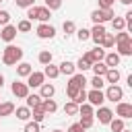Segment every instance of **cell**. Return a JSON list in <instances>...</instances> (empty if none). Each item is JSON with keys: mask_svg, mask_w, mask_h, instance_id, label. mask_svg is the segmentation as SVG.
<instances>
[{"mask_svg": "<svg viewBox=\"0 0 132 132\" xmlns=\"http://www.w3.org/2000/svg\"><path fill=\"white\" fill-rule=\"evenodd\" d=\"M21 58H23V50H21V47H16V45H8V47H4L2 62H4L6 66H14Z\"/></svg>", "mask_w": 132, "mask_h": 132, "instance_id": "1", "label": "cell"}, {"mask_svg": "<svg viewBox=\"0 0 132 132\" xmlns=\"http://www.w3.org/2000/svg\"><path fill=\"white\" fill-rule=\"evenodd\" d=\"M91 19H93L95 25H101V23L113 19V10H111V8H97V10L91 12Z\"/></svg>", "mask_w": 132, "mask_h": 132, "instance_id": "2", "label": "cell"}, {"mask_svg": "<svg viewBox=\"0 0 132 132\" xmlns=\"http://www.w3.org/2000/svg\"><path fill=\"white\" fill-rule=\"evenodd\" d=\"M103 95H105V99H109V101H118V103H120V99L124 97V91H122L118 85H111Z\"/></svg>", "mask_w": 132, "mask_h": 132, "instance_id": "3", "label": "cell"}, {"mask_svg": "<svg viewBox=\"0 0 132 132\" xmlns=\"http://www.w3.org/2000/svg\"><path fill=\"white\" fill-rule=\"evenodd\" d=\"M37 35H39L41 39H52V37L56 35V29H54L52 25H47V23H41V25L37 27Z\"/></svg>", "mask_w": 132, "mask_h": 132, "instance_id": "4", "label": "cell"}, {"mask_svg": "<svg viewBox=\"0 0 132 132\" xmlns=\"http://www.w3.org/2000/svg\"><path fill=\"white\" fill-rule=\"evenodd\" d=\"M10 89H12V93H14L19 99H25V97L29 95V87H27V82H19V80H14Z\"/></svg>", "mask_w": 132, "mask_h": 132, "instance_id": "5", "label": "cell"}, {"mask_svg": "<svg viewBox=\"0 0 132 132\" xmlns=\"http://www.w3.org/2000/svg\"><path fill=\"white\" fill-rule=\"evenodd\" d=\"M87 99H89V103H91V105H97V107H101V103L105 101V95H103L101 91L93 89L91 93H87Z\"/></svg>", "mask_w": 132, "mask_h": 132, "instance_id": "6", "label": "cell"}, {"mask_svg": "<svg viewBox=\"0 0 132 132\" xmlns=\"http://www.w3.org/2000/svg\"><path fill=\"white\" fill-rule=\"evenodd\" d=\"M85 82H87V78H85V74L80 72V74H72V76H70L68 87H74L76 91H82V89H85Z\"/></svg>", "mask_w": 132, "mask_h": 132, "instance_id": "7", "label": "cell"}, {"mask_svg": "<svg viewBox=\"0 0 132 132\" xmlns=\"http://www.w3.org/2000/svg\"><path fill=\"white\" fill-rule=\"evenodd\" d=\"M116 113L120 116V120H126V118H132V105L130 103H118V109H116Z\"/></svg>", "mask_w": 132, "mask_h": 132, "instance_id": "8", "label": "cell"}, {"mask_svg": "<svg viewBox=\"0 0 132 132\" xmlns=\"http://www.w3.org/2000/svg\"><path fill=\"white\" fill-rule=\"evenodd\" d=\"M43 72H31L27 78V87H41L43 85Z\"/></svg>", "mask_w": 132, "mask_h": 132, "instance_id": "9", "label": "cell"}, {"mask_svg": "<svg viewBox=\"0 0 132 132\" xmlns=\"http://www.w3.org/2000/svg\"><path fill=\"white\" fill-rule=\"evenodd\" d=\"M97 118H99V122H101V124H109V122L113 120V111H111V109H107V107H99Z\"/></svg>", "mask_w": 132, "mask_h": 132, "instance_id": "10", "label": "cell"}, {"mask_svg": "<svg viewBox=\"0 0 132 132\" xmlns=\"http://www.w3.org/2000/svg\"><path fill=\"white\" fill-rule=\"evenodd\" d=\"M0 37H2L4 41H12V39L16 37V27H12V25H4V29H2Z\"/></svg>", "mask_w": 132, "mask_h": 132, "instance_id": "11", "label": "cell"}, {"mask_svg": "<svg viewBox=\"0 0 132 132\" xmlns=\"http://www.w3.org/2000/svg\"><path fill=\"white\" fill-rule=\"evenodd\" d=\"M105 33H107V31H105V27H103V25H95V27H93V31H91V39L99 45V43H101V37H103Z\"/></svg>", "mask_w": 132, "mask_h": 132, "instance_id": "12", "label": "cell"}, {"mask_svg": "<svg viewBox=\"0 0 132 132\" xmlns=\"http://www.w3.org/2000/svg\"><path fill=\"white\" fill-rule=\"evenodd\" d=\"M118 56H132V41H124V43H118Z\"/></svg>", "mask_w": 132, "mask_h": 132, "instance_id": "13", "label": "cell"}, {"mask_svg": "<svg viewBox=\"0 0 132 132\" xmlns=\"http://www.w3.org/2000/svg\"><path fill=\"white\" fill-rule=\"evenodd\" d=\"M54 93H56L54 85L43 82V85H41V93H39V97H41V99H52V97H54Z\"/></svg>", "mask_w": 132, "mask_h": 132, "instance_id": "14", "label": "cell"}, {"mask_svg": "<svg viewBox=\"0 0 132 132\" xmlns=\"http://www.w3.org/2000/svg\"><path fill=\"white\" fill-rule=\"evenodd\" d=\"M118 64H120V56H118L116 52H111V54L105 56V66H107V68H116Z\"/></svg>", "mask_w": 132, "mask_h": 132, "instance_id": "15", "label": "cell"}, {"mask_svg": "<svg viewBox=\"0 0 132 132\" xmlns=\"http://www.w3.org/2000/svg\"><path fill=\"white\" fill-rule=\"evenodd\" d=\"M105 80L111 82V85H116V82L120 80V70H116V68H107V72H105Z\"/></svg>", "mask_w": 132, "mask_h": 132, "instance_id": "16", "label": "cell"}, {"mask_svg": "<svg viewBox=\"0 0 132 132\" xmlns=\"http://www.w3.org/2000/svg\"><path fill=\"white\" fill-rule=\"evenodd\" d=\"M41 109H43L45 113H54V111L58 109V105H56L54 99H43V101H41Z\"/></svg>", "mask_w": 132, "mask_h": 132, "instance_id": "17", "label": "cell"}, {"mask_svg": "<svg viewBox=\"0 0 132 132\" xmlns=\"http://www.w3.org/2000/svg\"><path fill=\"white\" fill-rule=\"evenodd\" d=\"M50 8H45V6H37V21H41V23H45V21H50Z\"/></svg>", "mask_w": 132, "mask_h": 132, "instance_id": "18", "label": "cell"}, {"mask_svg": "<svg viewBox=\"0 0 132 132\" xmlns=\"http://www.w3.org/2000/svg\"><path fill=\"white\" fill-rule=\"evenodd\" d=\"M74 68H76V66H74L72 62H68V60H64V62L60 64V68H58V70H60L62 74H70V76H72V74H74Z\"/></svg>", "mask_w": 132, "mask_h": 132, "instance_id": "19", "label": "cell"}, {"mask_svg": "<svg viewBox=\"0 0 132 132\" xmlns=\"http://www.w3.org/2000/svg\"><path fill=\"white\" fill-rule=\"evenodd\" d=\"M89 54H91V60H93V64H95V62H101V60L105 58V52H103V47H95V50H91Z\"/></svg>", "mask_w": 132, "mask_h": 132, "instance_id": "20", "label": "cell"}, {"mask_svg": "<svg viewBox=\"0 0 132 132\" xmlns=\"http://www.w3.org/2000/svg\"><path fill=\"white\" fill-rule=\"evenodd\" d=\"M10 113H14V105H12L10 101L0 103V118H2V116H10Z\"/></svg>", "mask_w": 132, "mask_h": 132, "instance_id": "21", "label": "cell"}, {"mask_svg": "<svg viewBox=\"0 0 132 132\" xmlns=\"http://www.w3.org/2000/svg\"><path fill=\"white\" fill-rule=\"evenodd\" d=\"M93 72H95V76H105V72H107V66L103 64V62H95L93 66Z\"/></svg>", "mask_w": 132, "mask_h": 132, "instance_id": "22", "label": "cell"}, {"mask_svg": "<svg viewBox=\"0 0 132 132\" xmlns=\"http://www.w3.org/2000/svg\"><path fill=\"white\" fill-rule=\"evenodd\" d=\"M31 72H33V68H31V64H27V62L19 64V68H16V74H19V76H29Z\"/></svg>", "mask_w": 132, "mask_h": 132, "instance_id": "23", "label": "cell"}, {"mask_svg": "<svg viewBox=\"0 0 132 132\" xmlns=\"http://www.w3.org/2000/svg\"><path fill=\"white\" fill-rule=\"evenodd\" d=\"M43 118H45V111L41 109V103H39V105L33 107V122L39 124V122H43Z\"/></svg>", "mask_w": 132, "mask_h": 132, "instance_id": "24", "label": "cell"}, {"mask_svg": "<svg viewBox=\"0 0 132 132\" xmlns=\"http://www.w3.org/2000/svg\"><path fill=\"white\" fill-rule=\"evenodd\" d=\"M78 113L82 118H93V107L89 103H82V105H78Z\"/></svg>", "mask_w": 132, "mask_h": 132, "instance_id": "25", "label": "cell"}, {"mask_svg": "<svg viewBox=\"0 0 132 132\" xmlns=\"http://www.w3.org/2000/svg\"><path fill=\"white\" fill-rule=\"evenodd\" d=\"M16 118L23 120V122H27L31 118V109L29 107H16Z\"/></svg>", "mask_w": 132, "mask_h": 132, "instance_id": "26", "label": "cell"}, {"mask_svg": "<svg viewBox=\"0 0 132 132\" xmlns=\"http://www.w3.org/2000/svg\"><path fill=\"white\" fill-rule=\"evenodd\" d=\"M58 74H60L58 66H52V64H47V66H45V70H43V76H50V78H56Z\"/></svg>", "mask_w": 132, "mask_h": 132, "instance_id": "27", "label": "cell"}, {"mask_svg": "<svg viewBox=\"0 0 132 132\" xmlns=\"http://www.w3.org/2000/svg\"><path fill=\"white\" fill-rule=\"evenodd\" d=\"M113 43H116V39H113L111 33H105V35L101 37V45H103V47H113Z\"/></svg>", "mask_w": 132, "mask_h": 132, "instance_id": "28", "label": "cell"}, {"mask_svg": "<svg viewBox=\"0 0 132 132\" xmlns=\"http://www.w3.org/2000/svg\"><path fill=\"white\" fill-rule=\"evenodd\" d=\"M64 111H66L68 116H76V113H78V105H76L74 101H68V103L64 105Z\"/></svg>", "mask_w": 132, "mask_h": 132, "instance_id": "29", "label": "cell"}, {"mask_svg": "<svg viewBox=\"0 0 132 132\" xmlns=\"http://www.w3.org/2000/svg\"><path fill=\"white\" fill-rule=\"evenodd\" d=\"M25 99H27V107H35V105L41 103V97L39 95H27Z\"/></svg>", "mask_w": 132, "mask_h": 132, "instance_id": "30", "label": "cell"}, {"mask_svg": "<svg viewBox=\"0 0 132 132\" xmlns=\"http://www.w3.org/2000/svg\"><path fill=\"white\" fill-rule=\"evenodd\" d=\"M113 39H116V43H124V41H132V39H130V33H126V31H120L118 35H113Z\"/></svg>", "mask_w": 132, "mask_h": 132, "instance_id": "31", "label": "cell"}, {"mask_svg": "<svg viewBox=\"0 0 132 132\" xmlns=\"http://www.w3.org/2000/svg\"><path fill=\"white\" fill-rule=\"evenodd\" d=\"M39 62H41L43 66H47V64H52V54H50L47 50H43V52L39 54Z\"/></svg>", "mask_w": 132, "mask_h": 132, "instance_id": "32", "label": "cell"}, {"mask_svg": "<svg viewBox=\"0 0 132 132\" xmlns=\"http://www.w3.org/2000/svg\"><path fill=\"white\" fill-rule=\"evenodd\" d=\"M109 128H111L113 132H122V130H124V120H111V122H109Z\"/></svg>", "mask_w": 132, "mask_h": 132, "instance_id": "33", "label": "cell"}, {"mask_svg": "<svg viewBox=\"0 0 132 132\" xmlns=\"http://www.w3.org/2000/svg\"><path fill=\"white\" fill-rule=\"evenodd\" d=\"M111 25H113V29H118V31H122V29L126 27V23H124V19H122V16L111 19Z\"/></svg>", "mask_w": 132, "mask_h": 132, "instance_id": "34", "label": "cell"}, {"mask_svg": "<svg viewBox=\"0 0 132 132\" xmlns=\"http://www.w3.org/2000/svg\"><path fill=\"white\" fill-rule=\"evenodd\" d=\"M76 37H78V41H87V39H91V31L78 29V31H76Z\"/></svg>", "mask_w": 132, "mask_h": 132, "instance_id": "35", "label": "cell"}, {"mask_svg": "<svg viewBox=\"0 0 132 132\" xmlns=\"http://www.w3.org/2000/svg\"><path fill=\"white\" fill-rule=\"evenodd\" d=\"M91 66H93V64H91L89 60H85V58H80V60H78V64H76V68H78L80 72H85V70H89Z\"/></svg>", "mask_w": 132, "mask_h": 132, "instance_id": "36", "label": "cell"}, {"mask_svg": "<svg viewBox=\"0 0 132 132\" xmlns=\"http://www.w3.org/2000/svg\"><path fill=\"white\" fill-rule=\"evenodd\" d=\"M91 85H93V89H97V91H101V87L105 85V80H103V76H93V80H91Z\"/></svg>", "mask_w": 132, "mask_h": 132, "instance_id": "37", "label": "cell"}, {"mask_svg": "<svg viewBox=\"0 0 132 132\" xmlns=\"http://www.w3.org/2000/svg\"><path fill=\"white\" fill-rule=\"evenodd\" d=\"M72 101H74L76 105H82V103L87 101V93H85V89H82V91H78V95H76V97H74Z\"/></svg>", "mask_w": 132, "mask_h": 132, "instance_id": "38", "label": "cell"}, {"mask_svg": "<svg viewBox=\"0 0 132 132\" xmlns=\"http://www.w3.org/2000/svg\"><path fill=\"white\" fill-rule=\"evenodd\" d=\"M60 6H62V0H45V8H50V10H56Z\"/></svg>", "mask_w": 132, "mask_h": 132, "instance_id": "39", "label": "cell"}, {"mask_svg": "<svg viewBox=\"0 0 132 132\" xmlns=\"http://www.w3.org/2000/svg\"><path fill=\"white\" fill-rule=\"evenodd\" d=\"M16 29H19V31H23V33L31 31V21H21V23L16 25Z\"/></svg>", "mask_w": 132, "mask_h": 132, "instance_id": "40", "label": "cell"}, {"mask_svg": "<svg viewBox=\"0 0 132 132\" xmlns=\"http://www.w3.org/2000/svg\"><path fill=\"white\" fill-rule=\"evenodd\" d=\"M62 29H64V33H66V35H70V33H74V23H72V21H64Z\"/></svg>", "mask_w": 132, "mask_h": 132, "instance_id": "41", "label": "cell"}, {"mask_svg": "<svg viewBox=\"0 0 132 132\" xmlns=\"http://www.w3.org/2000/svg\"><path fill=\"white\" fill-rule=\"evenodd\" d=\"M80 126H82V130H87V128H91L93 126V118H80V122H78Z\"/></svg>", "mask_w": 132, "mask_h": 132, "instance_id": "42", "label": "cell"}, {"mask_svg": "<svg viewBox=\"0 0 132 132\" xmlns=\"http://www.w3.org/2000/svg\"><path fill=\"white\" fill-rule=\"evenodd\" d=\"M25 132H39V124L37 122H29L25 126Z\"/></svg>", "mask_w": 132, "mask_h": 132, "instance_id": "43", "label": "cell"}, {"mask_svg": "<svg viewBox=\"0 0 132 132\" xmlns=\"http://www.w3.org/2000/svg\"><path fill=\"white\" fill-rule=\"evenodd\" d=\"M8 21H10V14L6 10H0V25H8Z\"/></svg>", "mask_w": 132, "mask_h": 132, "instance_id": "44", "label": "cell"}, {"mask_svg": "<svg viewBox=\"0 0 132 132\" xmlns=\"http://www.w3.org/2000/svg\"><path fill=\"white\" fill-rule=\"evenodd\" d=\"M27 16H29V21H33V19L37 16V6H29V10H27Z\"/></svg>", "mask_w": 132, "mask_h": 132, "instance_id": "45", "label": "cell"}, {"mask_svg": "<svg viewBox=\"0 0 132 132\" xmlns=\"http://www.w3.org/2000/svg\"><path fill=\"white\" fill-rule=\"evenodd\" d=\"M116 0H99V8H111Z\"/></svg>", "mask_w": 132, "mask_h": 132, "instance_id": "46", "label": "cell"}, {"mask_svg": "<svg viewBox=\"0 0 132 132\" xmlns=\"http://www.w3.org/2000/svg\"><path fill=\"white\" fill-rule=\"evenodd\" d=\"M16 6H23V8H29V6H33V0H16Z\"/></svg>", "mask_w": 132, "mask_h": 132, "instance_id": "47", "label": "cell"}, {"mask_svg": "<svg viewBox=\"0 0 132 132\" xmlns=\"http://www.w3.org/2000/svg\"><path fill=\"white\" fill-rule=\"evenodd\" d=\"M68 132H82V126H80V124H72V126L68 128Z\"/></svg>", "mask_w": 132, "mask_h": 132, "instance_id": "48", "label": "cell"}, {"mask_svg": "<svg viewBox=\"0 0 132 132\" xmlns=\"http://www.w3.org/2000/svg\"><path fill=\"white\" fill-rule=\"evenodd\" d=\"M2 85H4V76L0 74V89H2Z\"/></svg>", "mask_w": 132, "mask_h": 132, "instance_id": "49", "label": "cell"}, {"mask_svg": "<svg viewBox=\"0 0 132 132\" xmlns=\"http://www.w3.org/2000/svg\"><path fill=\"white\" fill-rule=\"evenodd\" d=\"M120 2H122V4H130L132 0H120Z\"/></svg>", "mask_w": 132, "mask_h": 132, "instance_id": "50", "label": "cell"}, {"mask_svg": "<svg viewBox=\"0 0 132 132\" xmlns=\"http://www.w3.org/2000/svg\"><path fill=\"white\" fill-rule=\"evenodd\" d=\"M122 132H130V130H126V128H124V130H122Z\"/></svg>", "mask_w": 132, "mask_h": 132, "instance_id": "51", "label": "cell"}, {"mask_svg": "<svg viewBox=\"0 0 132 132\" xmlns=\"http://www.w3.org/2000/svg\"><path fill=\"white\" fill-rule=\"evenodd\" d=\"M54 132H62V130H54Z\"/></svg>", "mask_w": 132, "mask_h": 132, "instance_id": "52", "label": "cell"}, {"mask_svg": "<svg viewBox=\"0 0 132 132\" xmlns=\"http://www.w3.org/2000/svg\"><path fill=\"white\" fill-rule=\"evenodd\" d=\"M0 2H2V0H0Z\"/></svg>", "mask_w": 132, "mask_h": 132, "instance_id": "53", "label": "cell"}]
</instances>
